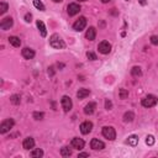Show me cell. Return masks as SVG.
I'll use <instances>...</instances> for the list:
<instances>
[{
  "label": "cell",
  "mask_w": 158,
  "mask_h": 158,
  "mask_svg": "<svg viewBox=\"0 0 158 158\" xmlns=\"http://www.w3.org/2000/svg\"><path fill=\"white\" fill-rule=\"evenodd\" d=\"M49 45L56 48V49H62V48H64V42H63V40L58 36V35H52L51 38H49Z\"/></svg>",
  "instance_id": "obj_1"
},
{
  "label": "cell",
  "mask_w": 158,
  "mask_h": 158,
  "mask_svg": "<svg viewBox=\"0 0 158 158\" xmlns=\"http://www.w3.org/2000/svg\"><path fill=\"white\" fill-rule=\"evenodd\" d=\"M157 103H158V99H157V97H154V95H147V97H145V98L142 99V101H141L142 106H145V108H152V106H154Z\"/></svg>",
  "instance_id": "obj_2"
},
{
  "label": "cell",
  "mask_w": 158,
  "mask_h": 158,
  "mask_svg": "<svg viewBox=\"0 0 158 158\" xmlns=\"http://www.w3.org/2000/svg\"><path fill=\"white\" fill-rule=\"evenodd\" d=\"M14 125H15V121L13 119H7V120L3 121L1 125H0V133H6V132H9L10 130L14 127Z\"/></svg>",
  "instance_id": "obj_3"
},
{
  "label": "cell",
  "mask_w": 158,
  "mask_h": 158,
  "mask_svg": "<svg viewBox=\"0 0 158 158\" xmlns=\"http://www.w3.org/2000/svg\"><path fill=\"white\" fill-rule=\"evenodd\" d=\"M103 136L105 139L112 141L116 139V132H115L114 127H111V126H105V127H103Z\"/></svg>",
  "instance_id": "obj_4"
},
{
  "label": "cell",
  "mask_w": 158,
  "mask_h": 158,
  "mask_svg": "<svg viewBox=\"0 0 158 158\" xmlns=\"http://www.w3.org/2000/svg\"><path fill=\"white\" fill-rule=\"evenodd\" d=\"M85 26H87V19L84 17V16H82V17H79L74 24H73V30L74 31H78V32H80V31H83L84 28H85Z\"/></svg>",
  "instance_id": "obj_5"
},
{
  "label": "cell",
  "mask_w": 158,
  "mask_h": 158,
  "mask_svg": "<svg viewBox=\"0 0 158 158\" xmlns=\"http://www.w3.org/2000/svg\"><path fill=\"white\" fill-rule=\"evenodd\" d=\"M61 104H62V108H63V110H64L66 112L70 111V109H72V106H73V104H72V100H70V98H69V97H67V95L62 97V99H61Z\"/></svg>",
  "instance_id": "obj_6"
},
{
  "label": "cell",
  "mask_w": 158,
  "mask_h": 158,
  "mask_svg": "<svg viewBox=\"0 0 158 158\" xmlns=\"http://www.w3.org/2000/svg\"><path fill=\"white\" fill-rule=\"evenodd\" d=\"M98 49H99L100 53L108 55V53H110V51H111V45L109 43L108 41H103V42H100V43H99Z\"/></svg>",
  "instance_id": "obj_7"
},
{
  "label": "cell",
  "mask_w": 158,
  "mask_h": 158,
  "mask_svg": "<svg viewBox=\"0 0 158 158\" xmlns=\"http://www.w3.org/2000/svg\"><path fill=\"white\" fill-rule=\"evenodd\" d=\"M79 11H80V6H79L78 4H76V3L69 4L68 7H67V13H68L69 16H74V15H77Z\"/></svg>",
  "instance_id": "obj_8"
},
{
  "label": "cell",
  "mask_w": 158,
  "mask_h": 158,
  "mask_svg": "<svg viewBox=\"0 0 158 158\" xmlns=\"http://www.w3.org/2000/svg\"><path fill=\"white\" fill-rule=\"evenodd\" d=\"M90 147L93 150H95V151H100V150H104L105 148V143L98 139H93L91 142H90Z\"/></svg>",
  "instance_id": "obj_9"
},
{
  "label": "cell",
  "mask_w": 158,
  "mask_h": 158,
  "mask_svg": "<svg viewBox=\"0 0 158 158\" xmlns=\"http://www.w3.org/2000/svg\"><path fill=\"white\" fill-rule=\"evenodd\" d=\"M13 24H14V20L11 17H5V19L1 20V22H0V28L4 30V31L9 30L10 27L13 26Z\"/></svg>",
  "instance_id": "obj_10"
},
{
  "label": "cell",
  "mask_w": 158,
  "mask_h": 158,
  "mask_svg": "<svg viewBox=\"0 0 158 158\" xmlns=\"http://www.w3.org/2000/svg\"><path fill=\"white\" fill-rule=\"evenodd\" d=\"M91 130H93V124L90 121H85L80 125V132L83 135H88L89 132H91Z\"/></svg>",
  "instance_id": "obj_11"
},
{
  "label": "cell",
  "mask_w": 158,
  "mask_h": 158,
  "mask_svg": "<svg viewBox=\"0 0 158 158\" xmlns=\"http://www.w3.org/2000/svg\"><path fill=\"white\" fill-rule=\"evenodd\" d=\"M84 146H85V142H84L82 139H78V137H74L72 140V147L76 150H83Z\"/></svg>",
  "instance_id": "obj_12"
},
{
  "label": "cell",
  "mask_w": 158,
  "mask_h": 158,
  "mask_svg": "<svg viewBox=\"0 0 158 158\" xmlns=\"http://www.w3.org/2000/svg\"><path fill=\"white\" fill-rule=\"evenodd\" d=\"M22 56H24V58H26V59H32V58L35 57V51L31 49V48H28V47H25V48L22 49Z\"/></svg>",
  "instance_id": "obj_13"
},
{
  "label": "cell",
  "mask_w": 158,
  "mask_h": 158,
  "mask_svg": "<svg viewBox=\"0 0 158 158\" xmlns=\"http://www.w3.org/2000/svg\"><path fill=\"white\" fill-rule=\"evenodd\" d=\"M22 147L25 150H30V148H34L35 147V140L32 137H27L24 140V143H22Z\"/></svg>",
  "instance_id": "obj_14"
},
{
  "label": "cell",
  "mask_w": 158,
  "mask_h": 158,
  "mask_svg": "<svg viewBox=\"0 0 158 158\" xmlns=\"http://www.w3.org/2000/svg\"><path fill=\"white\" fill-rule=\"evenodd\" d=\"M38 30H40V34L42 37H46L47 36V30H46V26L43 24V21H41V20H37V22H36Z\"/></svg>",
  "instance_id": "obj_15"
},
{
  "label": "cell",
  "mask_w": 158,
  "mask_h": 158,
  "mask_svg": "<svg viewBox=\"0 0 158 158\" xmlns=\"http://www.w3.org/2000/svg\"><path fill=\"white\" fill-rule=\"evenodd\" d=\"M95 36H97V30L94 28V27H89L88 31H87V34H85L87 40H89V41H94V40H95Z\"/></svg>",
  "instance_id": "obj_16"
},
{
  "label": "cell",
  "mask_w": 158,
  "mask_h": 158,
  "mask_svg": "<svg viewBox=\"0 0 158 158\" xmlns=\"http://www.w3.org/2000/svg\"><path fill=\"white\" fill-rule=\"evenodd\" d=\"M97 109V104L95 103H89L88 105H85V108H84V112L87 115H91L94 111Z\"/></svg>",
  "instance_id": "obj_17"
},
{
  "label": "cell",
  "mask_w": 158,
  "mask_h": 158,
  "mask_svg": "<svg viewBox=\"0 0 158 158\" xmlns=\"http://www.w3.org/2000/svg\"><path fill=\"white\" fill-rule=\"evenodd\" d=\"M126 143L130 145V146H132V147L137 146V143H139V136H136V135H131L130 137H129L127 140H126Z\"/></svg>",
  "instance_id": "obj_18"
},
{
  "label": "cell",
  "mask_w": 158,
  "mask_h": 158,
  "mask_svg": "<svg viewBox=\"0 0 158 158\" xmlns=\"http://www.w3.org/2000/svg\"><path fill=\"white\" fill-rule=\"evenodd\" d=\"M9 43L14 47H20L21 46V40L16 36H10L9 37Z\"/></svg>",
  "instance_id": "obj_19"
},
{
  "label": "cell",
  "mask_w": 158,
  "mask_h": 158,
  "mask_svg": "<svg viewBox=\"0 0 158 158\" xmlns=\"http://www.w3.org/2000/svg\"><path fill=\"white\" fill-rule=\"evenodd\" d=\"M89 94H90V90H89V89L82 88V89H79V90H78L77 97H78V99H84V98H87V97L89 95Z\"/></svg>",
  "instance_id": "obj_20"
},
{
  "label": "cell",
  "mask_w": 158,
  "mask_h": 158,
  "mask_svg": "<svg viewBox=\"0 0 158 158\" xmlns=\"http://www.w3.org/2000/svg\"><path fill=\"white\" fill-rule=\"evenodd\" d=\"M133 119H135V114L132 111L125 112V115H124V121L125 122H131V121H133Z\"/></svg>",
  "instance_id": "obj_21"
},
{
  "label": "cell",
  "mask_w": 158,
  "mask_h": 158,
  "mask_svg": "<svg viewBox=\"0 0 158 158\" xmlns=\"http://www.w3.org/2000/svg\"><path fill=\"white\" fill-rule=\"evenodd\" d=\"M42 156H43V151L37 148V150H34L32 152H31V157L32 158H41Z\"/></svg>",
  "instance_id": "obj_22"
},
{
  "label": "cell",
  "mask_w": 158,
  "mask_h": 158,
  "mask_svg": "<svg viewBox=\"0 0 158 158\" xmlns=\"http://www.w3.org/2000/svg\"><path fill=\"white\" fill-rule=\"evenodd\" d=\"M131 74H132L133 77H140V76L142 74V70H141L140 67H133V68L131 69Z\"/></svg>",
  "instance_id": "obj_23"
},
{
  "label": "cell",
  "mask_w": 158,
  "mask_h": 158,
  "mask_svg": "<svg viewBox=\"0 0 158 158\" xmlns=\"http://www.w3.org/2000/svg\"><path fill=\"white\" fill-rule=\"evenodd\" d=\"M61 154L63 157H69V156H72V150L68 148V147H63V148L61 150Z\"/></svg>",
  "instance_id": "obj_24"
},
{
  "label": "cell",
  "mask_w": 158,
  "mask_h": 158,
  "mask_svg": "<svg viewBox=\"0 0 158 158\" xmlns=\"http://www.w3.org/2000/svg\"><path fill=\"white\" fill-rule=\"evenodd\" d=\"M34 5L36 9L41 10V11H45V5L42 4V1H40V0H34Z\"/></svg>",
  "instance_id": "obj_25"
},
{
  "label": "cell",
  "mask_w": 158,
  "mask_h": 158,
  "mask_svg": "<svg viewBox=\"0 0 158 158\" xmlns=\"http://www.w3.org/2000/svg\"><path fill=\"white\" fill-rule=\"evenodd\" d=\"M119 97H120V99H126V98H129V90H126V89H120Z\"/></svg>",
  "instance_id": "obj_26"
},
{
  "label": "cell",
  "mask_w": 158,
  "mask_h": 158,
  "mask_svg": "<svg viewBox=\"0 0 158 158\" xmlns=\"http://www.w3.org/2000/svg\"><path fill=\"white\" fill-rule=\"evenodd\" d=\"M154 142H156V140H154V137H153L152 135H148V136L146 137V143L148 145V146H153Z\"/></svg>",
  "instance_id": "obj_27"
},
{
  "label": "cell",
  "mask_w": 158,
  "mask_h": 158,
  "mask_svg": "<svg viewBox=\"0 0 158 158\" xmlns=\"http://www.w3.org/2000/svg\"><path fill=\"white\" fill-rule=\"evenodd\" d=\"M10 101H11L14 105H19L20 104V101H21V99H20V95H13L11 98H10Z\"/></svg>",
  "instance_id": "obj_28"
},
{
  "label": "cell",
  "mask_w": 158,
  "mask_h": 158,
  "mask_svg": "<svg viewBox=\"0 0 158 158\" xmlns=\"http://www.w3.org/2000/svg\"><path fill=\"white\" fill-rule=\"evenodd\" d=\"M7 7H9V5L6 4V3H0V14H5L6 11H7Z\"/></svg>",
  "instance_id": "obj_29"
},
{
  "label": "cell",
  "mask_w": 158,
  "mask_h": 158,
  "mask_svg": "<svg viewBox=\"0 0 158 158\" xmlns=\"http://www.w3.org/2000/svg\"><path fill=\"white\" fill-rule=\"evenodd\" d=\"M43 118H45V114L43 112H34V119L35 120H43Z\"/></svg>",
  "instance_id": "obj_30"
},
{
  "label": "cell",
  "mask_w": 158,
  "mask_h": 158,
  "mask_svg": "<svg viewBox=\"0 0 158 158\" xmlns=\"http://www.w3.org/2000/svg\"><path fill=\"white\" fill-rule=\"evenodd\" d=\"M87 57H88L90 61H95V59H97V55L93 53V52H88V53H87Z\"/></svg>",
  "instance_id": "obj_31"
},
{
  "label": "cell",
  "mask_w": 158,
  "mask_h": 158,
  "mask_svg": "<svg viewBox=\"0 0 158 158\" xmlns=\"http://www.w3.org/2000/svg\"><path fill=\"white\" fill-rule=\"evenodd\" d=\"M112 108V103L110 101V100H106V101H105V109H106V110H110Z\"/></svg>",
  "instance_id": "obj_32"
},
{
  "label": "cell",
  "mask_w": 158,
  "mask_h": 158,
  "mask_svg": "<svg viewBox=\"0 0 158 158\" xmlns=\"http://www.w3.org/2000/svg\"><path fill=\"white\" fill-rule=\"evenodd\" d=\"M151 43L152 45H158V36H152L151 37Z\"/></svg>",
  "instance_id": "obj_33"
},
{
  "label": "cell",
  "mask_w": 158,
  "mask_h": 158,
  "mask_svg": "<svg viewBox=\"0 0 158 158\" xmlns=\"http://www.w3.org/2000/svg\"><path fill=\"white\" fill-rule=\"evenodd\" d=\"M31 19H32V15H31V14H26L25 15V21H26V22H31V21H32Z\"/></svg>",
  "instance_id": "obj_34"
},
{
  "label": "cell",
  "mask_w": 158,
  "mask_h": 158,
  "mask_svg": "<svg viewBox=\"0 0 158 158\" xmlns=\"http://www.w3.org/2000/svg\"><path fill=\"white\" fill-rule=\"evenodd\" d=\"M48 74H49V76H53V74H55L53 67H49V68H48Z\"/></svg>",
  "instance_id": "obj_35"
},
{
  "label": "cell",
  "mask_w": 158,
  "mask_h": 158,
  "mask_svg": "<svg viewBox=\"0 0 158 158\" xmlns=\"http://www.w3.org/2000/svg\"><path fill=\"white\" fill-rule=\"evenodd\" d=\"M78 157H79V158H80V157H89V153H79Z\"/></svg>",
  "instance_id": "obj_36"
},
{
  "label": "cell",
  "mask_w": 158,
  "mask_h": 158,
  "mask_svg": "<svg viewBox=\"0 0 158 158\" xmlns=\"http://www.w3.org/2000/svg\"><path fill=\"white\" fill-rule=\"evenodd\" d=\"M139 1H140V4H141V5H146V4H147L146 0H139Z\"/></svg>",
  "instance_id": "obj_37"
},
{
  "label": "cell",
  "mask_w": 158,
  "mask_h": 158,
  "mask_svg": "<svg viewBox=\"0 0 158 158\" xmlns=\"http://www.w3.org/2000/svg\"><path fill=\"white\" fill-rule=\"evenodd\" d=\"M57 67L58 68H63V67H64V64H63V63H57Z\"/></svg>",
  "instance_id": "obj_38"
},
{
  "label": "cell",
  "mask_w": 158,
  "mask_h": 158,
  "mask_svg": "<svg viewBox=\"0 0 158 158\" xmlns=\"http://www.w3.org/2000/svg\"><path fill=\"white\" fill-rule=\"evenodd\" d=\"M109 1H111V0H101V3H104V4H106V3H109Z\"/></svg>",
  "instance_id": "obj_39"
},
{
  "label": "cell",
  "mask_w": 158,
  "mask_h": 158,
  "mask_svg": "<svg viewBox=\"0 0 158 158\" xmlns=\"http://www.w3.org/2000/svg\"><path fill=\"white\" fill-rule=\"evenodd\" d=\"M53 1H55V3H62L63 0H53Z\"/></svg>",
  "instance_id": "obj_40"
},
{
  "label": "cell",
  "mask_w": 158,
  "mask_h": 158,
  "mask_svg": "<svg viewBox=\"0 0 158 158\" xmlns=\"http://www.w3.org/2000/svg\"><path fill=\"white\" fill-rule=\"evenodd\" d=\"M78 1H87V0H78Z\"/></svg>",
  "instance_id": "obj_41"
}]
</instances>
